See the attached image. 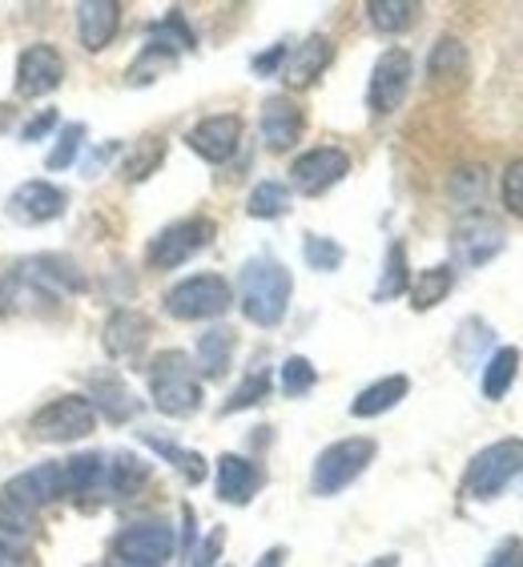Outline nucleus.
Wrapping results in <instances>:
<instances>
[{
	"label": "nucleus",
	"instance_id": "19",
	"mask_svg": "<svg viewBox=\"0 0 523 567\" xmlns=\"http://www.w3.org/2000/svg\"><path fill=\"white\" fill-rule=\"evenodd\" d=\"M150 318L142 310H117V315L105 322V350L110 359L117 362H137L142 359L145 342H150Z\"/></svg>",
	"mask_w": 523,
	"mask_h": 567
},
{
	"label": "nucleus",
	"instance_id": "1",
	"mask_svg": "<svg viewBox=\"0 0 523 567\" xmlns=\"http://www.w3.org/2000/svg\"><path fill=\"white\" fill-rule=\"evenodd\" d=\"M290 295H295V278L286 270L278 258H250V262L242 266V278H238V302H242V315L250 318L254 327H278L290 310Z\"/></svg>",
	"mask_w": 523,
	"mask_h": 567
},
{
	"label": "nucleus",
	"instance_id": "12",
	"mask_svg": "<svg viewBox=\"0 0 523 567\" xmlns=\"http://www.w3.org/2000/svg\"><path fill=\"white\" fill-rule=\"evenodd\" d=\"M503 241H507L503 238V226L495 218H488V214H468V218L451 229V254H455V262L468 266V270L488 266L491 258L503 250Z\"/></svg>",
	"mask_w": 523,
	"mask_h": 567
},
{
	"label": "nucleus",
	"instance_id": "36",
	"mask_svg": "<svg viewBox=\"0 0 523 567\" xmlns=\"http://www.w3.org/2000/svg\"><path fill=\"white\" fill-rule=\"evenodd\" d=\"M318 382V371L315 362L302 359V354H290V359L283 362V371H278V386H283L286 399H302V394L315 391Z\"/></svg>",
	"mask_w": 523,
	"mask_h": 567
},
{
	"label": "nucleus",
	"instance_id": "28",
	"mask_svg": "<svg viewBox=\"0 0 523 567\" xmlns=\"http://www.w3.org/2000/svg\"><path fill=\"white\" fill-rule=\"evenodd\" d=\"M451 286H455V270H451V266H427V270L414 274V282L407 286V290H411V306L414 310H431V306H439L451 295Z\"/></svg>",
	"mask_w": 523,
	"mask_h": 567
},
{
	"label": "nucleus",
	"instance_id": "6",
	"mask_svg": "<svg viewBox=\"0 0 523 567\" xmlns=\"http://www.w3.org/2000/svg\"><path fill=\"white\" fill-rule=\"evenodd\" d=\"M29 426H33V435L44 439V443H76V439L93 435L98 411L89 406L85 394H61L49 406H41Z\"/></svg>",
	"mask_w": 523,
	"mask_h": 567
},
{
	"label": "nucleus",
	"instance_id": "3",
	"mask_svg": "<svg viewBox=\"0 0 523 567\" xmlns=\"http://www.w3.org/2000/svg\"><path fill=\"white\" fill-rule=\"evenodd\" d=\"M523 475V439H500L483 447L480 455H471L468 471H463V495L475 503L500 499L503 487Z\"/></svg>",
	"mask_w": 523,
	"mask_h": 567
},
{
	"label": "nucleus",
	"instance_id": "29",
	"mask_svg": "<svg viewBox=\"0 0 523 567\" xmlns=\"http://www.w3.org/2000/svg\"><path fill=\"white\" fill-rule=\"evenodd\" d=\"M290 202H295V194H290L286 182H258V186L250 189V197H246V214L258 221L286 218V214H290Z\"/></svg>",
	"mask_w": 523,
	"mask_h": 567
},
{
	"label": "nucleus",
	"instance_id": "8",
	"mask_svg": "<svg viewBox=\"0 0 523 567\" xmlns=\"http://www.w3.org/2000/svg\"><path fill=\"white\" fill-rule=\"evenodd\" d=\"M414 61L407 49H387L371 69V85H367V110L375 117H391L403 105L407 89H411Z\"/></svg>",
	"mask_w": 523,
	"mask_h": 567
},
{
	"label": "nucleus",
	"instance_id": "10",
	"mask_svg": "<svg viewBox=\"0 0 523 567\" xmlns=\"http://www.w3.org/2000/svg\"><path fill=\"white\" fill-rule=\"evenodd\" d=\"M347 174H350V153L338 150V145H318V150H306L290 165V186L306 197H318L327 194V189H335Z\"/></svg>",
	"mask_w": 523,
	"mask_h": 567
},
{
	"label": "nucleus",
	"instance_id": "32",
	"mask_svg": "<svg viewBox=\"0 0 523 567\" xmlns=\"http://www.w3.org/2000/svg\"><path fill=\"white\" fill-rule=\"evenodd\" d=\"M367 17H371V24L379 33H403V29L414 24V17H419V4L414 0H371Z\"/></svg>",
	"mask_w": 523,
	"mask_h": 567
},
{
	"label": "nucleus",
	"instance_id": "20",
	"mask_svg": "<svg viewBox=\"0 0 523 567\" xmlns=\"http://www.w3.org/2000/svg\"><path fill=\"white\" fill-rule=\"evenodd\" d=\"M335 61V44H330V37L315 33V37H306L302 44H298L295 53L286 56V65H283V81L290 89H306V85H315L318 76L327 73V65Z\"/></svg>",
	"mask_w": 523,
	"mask_h": 567
},
{
	"label": "nucleus",
	"instance_id": "38",
	"mask_svg": "<svg viewBox=\"0 0 523 567\" xmlns=\"http://www.w3.org/2000/svg\"><path fill=\"white\" fill-rule=\"evenodd\" d=\"M165 162V142L162 137H145V145L125 157V182H145L150 174H157V165Z\"/></svg>",
	"mask_w": 523,
	"mask_h": 567
},
{
	"label": "nucleus",
	"instance_id": "35",
	"mask_svg": "<svg viewBox=\"0 0 523 567\" xmlns=\"http://www.w3.org/2000/svg\"><path fill=\"white\" fill-rule=\"evenodd\" d=\"M266 394H270V371H250L238 386H234V394H229L226 403H222V415L250 411V406H258L262 399H266Z\"/></svg>",
	"mask_w": 523,
	"mask_h": 567
},
{
	"label": "nucleus",
	"instance_id": "25",
	"mask_svg": "<svg viewBox=\"0 0 523 567\" xmlns=\"http://www.w3.org/2000/svg\"><path fill=\"white\" fill-rule=\"evenodd\" d=\"M101 480H105V455H69L61 458V487L65 495H73L76 503L85 499V495H98L101 492Z\"/></svg>",
	"mask_w": 523,
	"mask_h": 567
},
{
	"label": "nucleus",
	"instance_id": "27",
	"mask_svg": "<svg viewBox=\"0 0 523 567\" xmlns=\"http://www.w3.org/2000/svg\"><path fill=\"white\" fill-rule=\"evenodd\" d=\"M520 362H523V354L515 347L495 350V354L488 359V367H483V399L500 403L503 394L512 391V382L520 379Z\"/></svg>",
	"mask_w": 523,
	"mask_h": 567
},
{
	"label": "nucleus",
	"instance_id": "37",
	"mask_svg": "<svg viewBox=\"0 0 523 567\" xmlns=\"http://www.w3.org/2000/svg\"><path fill=\"white\" fill-rule=\"evenodd\" d=\"M302 258H306V266H310V270L335 274L338 266H342V258H347V250H342L335 238H322V234H306V238H302Z\"/></svg>",
	"mask_w": 523,
	"mask_h": 567
},
{
	"label": "nucleus",
	"instance_id": "14",
	"mask_svg": "<svg viewBox=\"0 0 523 567\" xmlns=\"http://www.w3.org/2000/svg\"><path fill=\"white\" fill-rule=\"evenodd\" d=\"M65 189L53 186V182H24L9 197V218L21 221V226H44V221L65 214Z\"/></svg>",
	"mask_w": 523,
	"mask_h": 567
},
{
	"label": "nucleus",
	"instance_id": "45",
	"mask_svg": "<svg viewBox=\"0 0 523 567\" xmlns=\"http://www.w3.org/2000/svg\"><path fill=\"white\" fill-rule=\"evenodd\" d=\"M53 125H57V110H44L41 117L29 121V125H24L21 137H24V142H41V137H44V133H49V130H53Z\"/></svg>",
	"mask_w": 523,
	"mask_h": 567
},
{
	"label": "nucleus",
	"instance_id": "47",
	"mask_svg": "<svg viewBox=\"0 0 523 567\" xmlns=\"http://www.w3.org/2000/svg\"><path fill=\"white\" fill-rule=\"evenodd\" d=\"M286 556H290V551H286L283 544H278V547H266V551H262V556L254 559V567H283Z\"/></svg>",
	"mask_w": 523,
	"mask_h": 567
},
{
	"label": "nucleus",
	"instance_id": "50",
	"mask_svg": "<svg viewBox=\"0 0 523 567\" xmlns=\"http://www.w3.org/2000/svg\"><path fill=\"white\" fill-rule=\"evenodd\" d=\"M367 567H399V556L394 551H387V556H379V559H371Z\"/></svg>",
	"mask_w": 523,
	"mask_h": 567
},
{
	"label": "nucleus",
	"instance_id": "17",
	"mask_svg": "<svg viewBox=\"0 0 523 567\" xmlns=\"http://www.w3.org/2000/svg\"><path fill=\"white\" fill-rule=\"evenodd\" d=\"M262 483H266V475H262L258 463H250L246 455L226 451V455L218 458V499L229 503V507H246V503L262 492Z\"/></svg>",
	"mask_w": 523,
	"mask_h": 567
},
{
	"label": "nucleus",
	"instance_id": "40",
	"mask_svg": "<svg viewBox=\"0 0 523 567\" xmlns=\"http://www.w3.org/2000/svg\"><path fill=\"white\" fill-rule=\"evenodd\" d=\"M483 189H488V174H483V169H459V174L451 177V197H455L463 209L480 206Z\"/></svg>",
	"mask_w": 523,
	"mask_h": 567
},
{
	"label": "nucleus",
	"instance_id": "2",
	"mask_svg": "<svg viewBox=\"0 0 523 567\" xmlns=\"http://www.w3.org/2000/svg\"><path fill=\"white\" fill-rule=\"evenodd\" d=\"M150 399L170 419H189L202 406V379L182 350H162L150 362Z\"/></svg>",
	"mask_w": 523,
	"mask_h": 567
},
{
	"label": "nucleus",
	"instance_id": "21",
	"mask_svg": "<svg viewBox=\"0 0 523 567\" xmlns=\"http://www.w3.org/2000/svg\"><path fill=\"white\" fill-rule=\"evenodd\" d=\"M150 483V463L137 458L133 451H113L105 458V480H101V495L105 499H133Z\"/></svg>",
	"mask_w": 523,
	"mask_h": 567
},
{
	"label": "nucleus",
	"instance_id": "16",
	"mask_svg": "<svg viewBox=\"0 0 523 567\" xmlns=\"http://www.w3.org/2000/svg\"><path fill=\"white\" fill-rule=\"evenodd\" d=\"M4 492L12 495L17 503H24L29 512L41 515L49 503H57L61 495H65V487H61V463H41V467H29L21 471V475H12L9 483H0Z\"/></svg>",
	"mask_w": 523,
	"mask_h": 567
},
{
	"label": "nucleus",
	"instance_id": "22",
	"mask_svg": "<svg viewBox=\"0 0 523 567\" xmlns=\"http://www.w3.org/2000/svg\"><path fill=\"white\" fill-rule=\"evenodd\" d=\"M117 24H121L117 0H85V4H76V33H81V44H85L89 53H101L113 41Z\"/></svg>",
	"mask_w": 523,
	"mask_h": 567
},
{
	"label": "nucleus",
	"instance_id": "34",
	"mask_svg": "<svg viewBox=\"0 0 523 567\" xmlns=\"http://www.w3.org/2000/svg\"><path fill=\"white\" fill-rule=\"evenodd\" d=\"M142 443L145 447H153L162 458H170L182 475H186L189 483H202L206 480V458L197 455V451H186V447H177V443H170V439H157V435H150V431H142Z\"/></svg>",
	"mask_w": 523,
	"mask_h": 567
},
{
	"label": "nucleus",
	"instance_id": "31",
	"mask_svg": "<svg viewBox=\"0 0 523 567\" xmlns=\"http://www.w3.org/2000/svg\"><path fill=\"white\" fill-rule=\"evenodd\" d=\"M427 73L431 81H448V76H468V49L455 37H439L431 56H427Z\"/></svg>",
	"mask_w": 523,
	"mask_h": 567
},
{
	"label": "nucleus",
	"instance_id": "46",
	"mask_svg": "<svg viewBox=\"0 0 523 567\" xmlns=\"http://www.w3.org/2000/svg\"><path fill=\"white\" fill-rule=\"evenodd\" d=\"M194 539H197V515L194 507H182V556H189L194 551Z\"/></svg>",
	"mask_w": 523,
	"mask_h": 567
},
{
	"label": "nucleus",
	"instance_id": "49",
	"mask_svg": "<svg viewBox=\"0 0 523 567\" xmlns=\"http://www.w3.org/2000/svg\"><path fill=\"white\" fill-rule=\"evenodd\" d=\"M12 544H9V535H0V567H12Z\"/></svg>",
	"mask_w": 523,
	"mask_h": 567
},
{
	"label": "nucleus",
	"instance_id": "48",
	"mask_svg": "<svg viewBox=\"0 0 523 567\" xmlns=\"http://www.w3.org/2000/svg\"><path fill=\"white\" fill-rule=\"evenodd\" d=\"M512 551H515V539H512V544H503V547H500V551H495V556H491V559H488V567H503V559L512 556Z\"/></svg>",
	"mask_w": 523,
	"mask_h": 567
},
{
	"label": "nucleus",
	"instance_id": "15",
	"mask_svg": "<svg viewBox=\"0 0 523 567\" xmlns=\"http://www.w3.org/2000/svg\"><path fill=\"white\" fill-rule=\"evenodd\" d=\"M186 142H189V150H194L197 157H206L209 165H226L229 157L238 153L242 117H234V113H214V117L197 121Z\"/></svg>",
	"mask_w": 523,
	"mask_h": 567
},
{
	"label": "nucleus",
	"instance_id": "43",
	"mask_svg": "<svg viewBox=\"0 0 523 567\" xmlns=\"http://www.w3.org/2000/svg\"><path fill=\"white\" fill-rule=\"evenodd\" d=\"M222 547H226V532L218 527V532H209L206 539H202V547L194 551V564L189 567H214L222 559Z\"/></svg>",
	"mask_w": 523,
	"mask_h": 567
},
{
	"label": "nucleus",
	"instance_id": "52",
	"mask_svg": "<svg viewBox=\"0 0 523 567\" xmlns=\"http://www.w3.org/2000/svg\"><path fill=\"white\" fill-rule=\"evenodd\" d=\"M507 567H523V556H520V559H512V564H507Z\"/></svg>",
	"mask_w": 523,
	"mask_h": 567
},
{
	"label": "nucleus",
	"instance_id": "5",
	"mask_svg": "<svg viewBox=\"0 0 523 567\" xmlns=\"http://www.w3.org/2000/svg\"><path fill=\"white\" fill-rule=\"evenodd\" d=\"M234 306V290L218 274H194L186 282H177L165 295V315L182 322H202V318H222Z\"/></svg>",
	"mask_w": 523,
	"mask_h": 567
},
{
	"label": "nucleus",
	"instance_id": "30",
	"mask_svg": "<svg viewBox=\"0 0 523 567\" xmlns=\"http://www.w3.org/2000/svg\"><path fill=\"white\" fill-rule=\"evenodd\" d=\"M150 49H162V53H170V56L189 53V49H194V33H189L186 17L177 9H170L165 21L150 24Z\"/></svg>",
	"mask_w": 523,
	"mask_h": 567
},
{
	"label": "nucleus",
	"instance_id": "11",
	"mask_svg": "<svg viewBox=\"0 0 523 567\" xmlns=\"http://www.w3.org/2000/svg\"><path fill=\"white\" fill-rule=\"evenodd\" d=\"M174 547H177L174 527L162 524V519H142V524H130L117 539H113V559L162 567L165 559L174 556Z\"/></svg>",
	"mask_w": 523,
	"mask_h": 567
},
{
	"label": "nucleus",
	"instance_id": "51",
	"mask_svg": "<svg viewBox=\"0 0 523 567\" xmlns=\"http://www.w3.org/2000/svg\"><path fill=\"white\" fill-rule=\"evenodd\" d=\"M105 567H150V564H125V559H110Z\"/></svg>",
	"mask_w": 523,
	"mask_h": 567
},
{
	"label": "nucleus",
	"instance_id": "44",
	"mask_svg": "<svg viewBox=\"0 0 523 567\" xmlns=\"http://www.w3.org/2000/svg\"><path fill=\"white\" fill-rule=\"evenodd\" d=\"M286 56H290V49H286V44H274V49H266V53L254 56V73L258 76L278 73V65H286Z\"/></svg>",
	"mask_w": 523,
	"mask_h": 567
},
{
	"label": "nucleus",
	"instance_id": "7",
	"mask_svg": "<svg viewBox=\"0 0 523 567\" xmlns=\"http://www.w3.org/2000/svg\"><path fill=\"white\" fill-rule=\"evenodd\" d=\"M209 241H214V221L209 218H182L174 226H165L157 238L150 241V266L153 270H177V266H186L189 258L206 250Z\"/></svg>",
	"mask_w": 523,
	"mask_h": 567
},
{
	"label": "nucleus",
	"instance_id": "33",
	"mask_svg": "<svg viewBox=\"0 0 523 567\" xmlns=\"http://www.w3.org/2000/svg\"><path fill=\"white\" fill-rule=\"evenodd\" d=\"M411 286V274H407V250L403 241H391V250H387V262H382V278L375 286V302H391L399 298Z\"/></svg>",
	"mask_w": 523,
	"mask_h": 567
},
{
	"label": "nucleus",
	"instance_id": "18",
	"mask_svg": "<svg viewBox=\"0 0 523 567\" xmlns=\"http://www.w3.org/2000/svg\"><path fill=\"white\" fill-rule=\"evenodd\" d=\"M258 125H262V142L270 145L274 153H286V150H295L298 137H302L306 117L290 97H270L262 105Z\"/></svg>",
	"mask_w": 523,
	"mask_h": 567
},
{
	"label": "nucleus",
	"instance_id": "23",
	"mask_svg": "<svg viewBox=\"0 0 523 567\" xmlns=\"http://www.w3.org/2000/svg\"><path fill=\"white\" fill-rule=\"evenodd\" d=\"M85 399H89V406H93L98 415L110 419V423H130V419L142 411V403L133 399V391L117 379V374H101V379L89 382Z\"/></svg>",
	"mask_w": 523,
	"mask_h": 567
},
{
	"label": "nucleus",
	"instance_id": "39",
	"mask_svg": "<svg viewBox=\"0 0 523 567\" xmlns=\"http://www.w3.org/2000/svg\"><path fill=\"white\" fill-rule=\"evenodd\" d=\"M81 145H85V125H65L61 130V137H57L53 153L44 157V169H69V165L76 162V153H81Z\"/></svg>",
	"mask_w": 523,
	"mask_h": 567
},
{
	"label": "nucleus",
	"instance_id": "13",
	"mask_svg": "<svg viewBox=\"0 0 523 567\" xmlns=\"http://www.w3.org/2000/svg\"><path fill=\"white\" fill-rule=\"evenodd\" d=\"M65 81V56L53 44H29L17 61V93L21 97H44Z\"/></svg>",
	"mask_w": 523,
	"mask_h": 567
},
{
	"label": "nucleus",
	"instance_id": "41",
	"mask_svg": "<svg viewBox=\"0 0 523 567\" xmlns=\"http://www.w3.org/2000/svg\"><path fill=\"white\" fill-rule=\"evenodd\" d=\"M170 65H177V56H170V53H162V49H150L145 44V53L133 61V69H130V85H150V81H157V73L162 69H170Z\"/></svg>",
	"mask_w": 523,
	"mask_h": 567
},
{
	"label": "nucleus",
	"instance_id": "24",
	"mask_svg": "<svg viewBox=\"0 0 523 567\" xmlns=\"http://www.w3.org/2000/svg\"><path fill=\"white\" fill-rule=\"evenodd\" d=\"M407 391H411V379H407V374H387V379L371 382V386H362V391L355 394V403H350V415H355V419H379V415H387V411H394V406L403 403Z\"/></svg>",
	"mask_w": 523,
	"mask_h": 567
},
{
	"label": "nucleus",
	"instance_id": "4",
	"mask_svg": "<svg viewBox=\"0 0 523 567\" xmlns=\"http://www.w3.org/2000/svg\"><path fill=\"white\" fill-rule=\"evenodd\" d=\"M375 455H379V443H375V439H362V435L338 439V443H330V447L315 458V471H310V492H315L318 499H330V495L347 492L350 483L371 467Z\"/></svg>",
	"mask_w": 523,
	"mask_h": 567
},
{
	"label": "nucleus",
	"instance_id": "9",
	"mask_svg": "<svg viewBox=\"0 0 523 567\" xmlns=\"http://www.w3.org/2000/svg\"><path fill=\"white\" fill-rule=\"evenodd\" d=\"M12 282L33 286L41 298H57L85 290V274L76 270V262L65 254H37V258H24V262L12 266Z\"/></svg>",
	"mask_w": 523,
	"mask_h": 567
},
{
	"label": "nucleus",
	"instance_id": "42",
	"mask_svg": "<svg viewBox=\"0 0 523 567\" xmlns=\"http://www.w3.org/2000/svg\"><path fill=\"white\" fill-rule=\"evenodd\" d=\"M503 206L512 209L515 218H523V157H515L503 174Z\"/></svg>",
	"mask_w": 523,
	"mask_h": 567
},
{
	"label": "nucleus",
	"instance_id": "26",
	"mask_svg": "<svg viewBox=\"0 0 523 567\" xmlns=\"http://www.w3.org/2000/svg\"><path fill=\"white\" fill-rule=\"evenodd\" d=\"M234 350H238V334L229 327H209L202 339H197V371L206 379H222L234 362Z\"/></svg>",
	"mask_w": 523,
	"mask_h": 567
}]
</instances>
